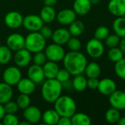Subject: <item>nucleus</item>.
<instances>
[{
  "mask_svg": "<svg viewBox=\"0 0 125 125\" xmlns=\"http://www.w3.org/2000/svg\"><path fill=\"white\" fill-rule=\"evenodd\" d=\"M65 69L68 70L71 75L83 74L88 64L85 55L79 51H72L65 53L62 60Z\"/></svg>",
  "mask_w": 125,
  "mask_h": 125,
  "instance_id": "obj_1",
  "label": "nucleus"
},
{
  "mask_svg": "<svg viewBox=\"0 0 125 125\" xmlns=\"http://www.w3.org/2000/svg\"><path fill=\"white\" fill-rule=\"evenodd\" d=\"M62 84L56 78L47 79L42 83L41 94L43 100L48 103H53L62 92Z\"/></svg>",
  "mask_w": 125,
  "mask_h": 125,
  "instance_id": "obj_2",
  "label": "nucleus"
},
{
  "mask_svg": "<svg viewBox=\"0 0 125 125\" xmlns=\"http://www.w3.org/2000/svg\"><path fill=\"white\" fill-rule=\"evenodd\" d=\"M53 103L54 109L60 116L71 117L76 112V103L70 96L61 95Z\"/></svg>",
  "mask_w": 125,
  "mask_h": 125,
  "instance_id": "obj_3",
  "label": "nucleus"
},
{
  "mask_svg": "<svg viewBox=\"0 0 125 125\" xmlns=\"http://www.w3.org/2000/svg\"><path fill=\"white\" fill-rule=\"evenodd\" d=\"M46 47V39L39 31H31L25 37V48L31 53L42 51Z\"/></svg>",
  "mask_w": 125,
  "mask_h": 125,
  "instance_id": "obj_4",
  "label": "nucleus"
},
{
  "mask_svg": "<svg viewBox=\"0 0 125 125\" xmlns=\"http://www.w3.org/2000/svg\"><path fill=\"white\" fill-rule=\"evenodd\" d=\"M44 50L47 59L54 62H59L62 61L66 53L62 45L54 42L47 45Z\"/></svg>",
  "mask_w": 125,
  "mask_h": 125,
  "instance_id": "obj_5",
  "label": "nucleus"
},
{
  "mask_svg": "<svg viewBox=\"0 0 125 125\" xmlns=\"http://www.w3.org/2000/svg\"><path fill=\"white\" fill-rule=\"evenodd\" d=\"M21 78V71L17 66H10L7 67L2 73L3 81L12 86H16Z\"/></svg>",
  "mask_w": 125,
  "mask_h": 125,
  "instance_id": "obj_6",
  "label": "nucleus"
},
{
  "mask_svg": "<svg viewBox=\"0 0 125 125\" xmlns=\"http://www.w3.org/2000/svg\"><path fill=\"white\" fill-rule=\"evenodd\" d=\"M86 53L92 59L100 58L105 51V47L101 40L96 38L89 40L86 45Z\"/></svg>",
  "mask_w": 125,
  "mask_h": 125,
  "instance_id": "obj_7",
  "label": "nucleus"
},
{
  "mask_svg": "<svg viewBox=\"0 0 125 125\" xmlns=\"http://www.w3.org/2000/svg\"><path fill=\"white\" fill-rule=\"evenodd\" d=\"M44 22L40 17V15L31 14L25 16L23 20V25L29 31H39L42 27Z\"/></svg>",
  "mask_w": 125,
  "mask_h": 125,
  "instance_id": "obj_8",
  "label": "nucleus"
},
{
  "mask_svg": "<svg viewBox=\"0 0 125 125\" xmlns=\"http://www.w3.org/2000/svg\"><path fill=\"white\" fill-rule=\"evenodd\" d=\"M23 15L17 11L8 12L4 18V21L6 26L12 29H17L21 27L23 25Z\"/></svg>",
  "mask_w": 125,
  "mask_h": 125,
  "instance_id": "obj_9",
  "label": "nucleus"
},
{
  "mask_svg": "<svg viewBox=\"0 0 125 125\" xmlns=\"http://www.w3.org/2000/svg\"><path fill=\"white\" fill-rule=\"evenodd\" d=\"M13 60L17 67L19 68L26 67L29 65L32 60L31 53L27 49L22 48L19 51H15L13 56Z\"/></svg>",
  "mask_w": 125,
  "mask_h": 125,
  "instance_id": "obj_10",
  "label": "nucleus"
},
{
  "mask_svg": "<svg viewBox=\"0 0 125 125\" xmlns=\"http://www.w3.org/2000/svg\"><path fill=\"white\" fill-rule=\"evenodd\" d=\"M6 45L12 51H17L25 48V37L19 33L10 34L6 40Z\"/></svg>",
  "mask_w": 125,
  "mask_h": 125,
  "instance_id": "obj_11",
  "label": "nucleus"
},
{
  "mask_svg": "<svg viewBox=\"0 0 125 125\" xmlns=\"http://www.w3.org/2000/svg\"><path fill=\"white\" fill-rule=\"evenodd\" d=\"M42 112L40 109L34 105H29L23 110L24 119L29 124H38L42 120Z\"/></svg>",
  "mask_w": 125,
  "mask_h": 125,
  "instance_id": "obj_12",
  "label": "nucleus"
},
{
  "mask_svg": "<svg viewBox=\"0 0 125 125\" xmlns=\"http://www.w3.org/2000/svg\"><path fill=\"white\" fill-rule=\"evenodd\" d=\"M27 77L35 84H42L45 78L42 66L33 64L29 67L27 70Z\"/></svg>",
  "mask_w": 125,
  "mask_h": 125,
  "instance_id": "obj_13",
  "label": "nucleus"
},
{
  "mask_svg": "<svg viewBox=\"0 0 125 125\" xmlns=\"http://www.w3.org/2000/svg\"><path fill=\"white\" fill-rule=\"evenodd\" d=\"M109 103L112 108L121 111L125 110V92L116 90L109 95Z\"/></svg>",
  "mask_w": 125,
  "mask_h": 125,
  "instance_id": "obj_14",
  "label": "nucleus"
},
{
  "mask_svg": "<svg viewBox=\"0 0 125 125\" xmlns=\"http://www.w3.org/2000/svg\"><path fill=\"white\" fill-rule=\"evenodd\" d=\"M77 14L72 9H63L56 13L57 21L64 26H69L76 20Z\"/></svg>",
  "mask_w": 125,
  "mask_h": 125,
  "instance_id": "obj_15",
  "label": "nucleus"
},
{
  "mask_svg": "<svg viewBox=\"0 0 125 125\" xmlns=\"http://www.w3.org/2000/svg\"><path fill=\"white\" fill-rule=\"evenodd\" d=\"M116 83L113 79L105 78L100 81L97 89L102 94L109 96L116 90Z\"/></svg>",
  "mask_w": 125,
  "mask_h": 125,
  "instance_id": "obj_16",
  "label": "nucleus"
},
{
  "mask_svg": "<svg viewBox=\"0 0 125 125\" xmlns=\"http://www.w3.org/2000/svg\"><path fill=\"white\" fill-rule=\"evenodd\" d=\"M108 9L116 17H125V0H110Z\"/></svg>",
  "mask_w": 125,
  "mask_h": 125,
  "instance_id": "obj_17",
  "label": "nucleus"
},
{
  "mask_svg": "<svg viewBox=\"0 0 125 125\" xmlns=\"http://www.w3.org/2000/svg\"><path fill=\"white\" fill-rule=\"evenodd\" d=\"M72 36L67 29L59 28L53 31L51 40L54 43L63 45L64 44H67V41Z\"/></svg>",
  "mask_w": 125,
  "mask_h": 125,
  "instance_id": "obj_18",
  "label": "nucleus"
},
{
  "mask_svg": "<svg viewBox=\"0 0 125 125\" xmlns=\"http://www.w3.org/2000/svg\"><path fill=\"white\" fill-rule=\"evenodd\" d=\"M16 86L20 94L30 95L33 94L36 89V84L28 77L22 78Z\"/></svg>",
  "mask_w": 125,
  "mask_h": 125,
  "instance_id": "obj_19",
  "label": "nucleus"
},
{
  "mask_svg": "<svg viewBox=\"0 0 125 125\" xmlns=\"http://www.w3.org/2000/svg\"><path fill=\"white\" fill-rule=\"evenodd\" d=\"M90 0H75L73 4V10L78 15H86L92 9Z\"/></svg>",
  "mask_w": 125,
  "mask_h": 125,
  "instance_id": "obj_20",
  "label": "nucleus"
},
{
  "mask_svg": "<svg viewBox=\"0 0 125 125\" xmlns=\"http://www.w3.org/2000/svg\"><path fill=\"white\" fill-rule=\"evenodd\" d=\"M13 96V89L12 86L5 82L0 83V103L5 104L11 100Z\"/></svg>",
  "mask_w": 125,
  "mask_h": 125,
  "instance_id": "obj_21",
  "label": "nucleus"
},
{
  "mask_svg": "<svg viewBox=\"0 0 125 125\" xmlns=\"http://www.w3.org/2000/svg\"><path fill=\"white\" fill-rule=\"evenodd\" d=\"M43 72L47 79L56 78L58 71L59 70V67L57 64V62L48 61L42 65Z\"/></svg>",
  "mask_w": 125,
  "mask_h": 125,
  "instance_id": "obj_22",
  "label": "nucleus"
},
{
  "mask_svg": "<svg viewBox=\"0 0 125 125\" xmlns=\"http://www.w3.org/2000/svg\"><path fill=\"white\" fill-rule=\"evenodd\" d=\"M59 118L60 116L55 109H48L42 114V121L45 125H57Z\"/></svg>",
  "mask_w": 125,
  "mask_h": 125,
  "instance_id": "obj_23",
  "label": "nucleus"
},
{
  "mask_svg": "<svg viewBox=\"0 0 125 125\" xmlns=\"http://www.w3.org/2000/svg\"><path fill=\"white\" fill-rule=\"evenodd\" d=\"M40 17L45 23H52L56 18V12L53 7L44 6L40 12Z\"/></svg>",
  "mask_w": 125,
  "mask_h": 125,
  "instance_id": "obj_24",
  "label": "nucleus"
},
{
  "mask_svg": "<svg viewBox=\"0 0 125 125\" xmlns=\"http://www.w3.org/2000/svg\"><path fill=\"white\" fill-rule=\"evenodd\" d=\"M73 89L76 92H83L87 88V78L83 74L77 75L74 76V78L72 81Z\"/></svg>",
  "mask_w": 125,
  "mask_h": 125,
  "instance_id": "obj_25",
  "label": "nucleus"
},
{
  "mask_svg": "<svg viewBox=\"0 0 125 125\" xmlns=\"http://www.w3.org/2000/svg\"><path fill=\"white\" fill-rule=\"evenodd\" d=\"M72 125H89L92 123L91 118L84 113H75L71 117Z\"/></svg>",
  "mask_w": 125,
  "mask_h": 125,
  "instance_id": "obj_26",
  "label": "nucleus"
},
{
  "mask_svg": "<svg viewBox=\"0 0 125 125\" xmlns=\"http://www.w3.org/2000/svg\"><path fill=\"white\" fill-rule=\"evenodd\" d=\"M113 29L120 38L125 37V17H116L113 22Z\"/></svg>",
  "mask_w": 125,
  "mask_h": 125,
  "instance_id": "obj_27",
  "label": "nucleus"
},
{
  "mask_svg": "<svg viewBox=\"0 0 125 125\" xmlns=\"http://www.w3.org/2000/svg\"><path fill=\"white\" fill-rule=\"evenodd\" d=\"M84 73L88 78H97L100 75L101 68L100 66L97 62H91L87 64Z\"/></svg>",
  "mask_w": 125,
  "mask_h": 125,
  "instance_id": "obj_28",
  "label": "nucleus"
},
{
  "mask_svg": "<svg viewBox=\"0 0 125 125\" xmlns=\"http://www.w3.org/2000/svg\"><path fill=\"white\" fill-rule=\"evenodd\" d=\"M68 30H69L71 36L78 37L83 33L84 30H85V25L82 21L75 20L72 23H70L69 25Z\"/></svg>",
  "mask_w": 125,
  "mask_h": 125,
  "instance_id": "obj_29",
  "label": "nucleus"
},
{
  "mask_svg": "<svg viewBox=\"0 0 125 125\" xmlns=\"http://www.w3.org/2000/svg\"><path fill=\"white\" fill-rule=\"evenodd\" d=\"M120 111L114 108H111L108 109L105 114V121L110 124H116L119 122L121 118Z\"/></svg>",
  "mask_w": 125,
  "mask_h": 125,
  "instance_id": "obj_30",
  "label": "nucleus"
},
{
  "mask_svg": "<svg viewBox=\"0 0 125 125\" xmlns=\"http://www.w3.org/2000/svg\"><path fill=\"white\" fill-rule=\"evenodd\" d=\"M12 51L7 45H0V64H8L12 59Z\"/></svg>",
  "mask_w": 125,
  "mask_h": 125,
  "instance_id": "obj_31",
  "label": "nucleus"
},
{
  "mask_svg": "<svg viewBox=\"0 0 125 125\" xmlns=\"http://www.w3.org/2000/svg\"><path fill=\"white\" fill-rule=\"evenodd\" d=\"M124 53L122 51V50L119 48V47H114L111 48L110 50L108 52V57L109 60L114 63L117 62L122 58H124Z\"/></svg>",
  "mask_w": 125,
  "mask_h": 125,
  "instance_id": "obj_32",
  "label": "nucleus"
},
{
  "mask_svg": "<svg viewBox=\"0 0 125 125\" xmlns=\"http://www.w3.org/2000/svg\"><path fill=\"white\" fill-rule=\"evenodd\" d=\"M16 103L18 104V106L19 109L24 110L27 107H29L31 104V98L29 95L28 94H20L17 99H16Z\"/></svg>",
  "mask_w": 125,
  "mask_h": 125,
  "instance_id": "obj_33",
  "label": "nucleus"
},
{
  "mask_svg": "<svg viewBox=\"0 0 125 125\" xmlns=\"http://www.w3.org/2000/svg\"><path fill=\"white\" fill-rule=\"evenodd\" d=\"M114 71L119 78L125 80V58H122L115 63Z\"/></svg>",
  "mask_w": 125,
  "mask_h": 125,
  "instance_id": "obj_34",
  "label": "nucleus"
},
{
  "mask_svg": "<svg viewBox=\"0 0 125 125\" xmlns=\"http://www.w3.org/2000/svg\"><path fill=\"white\" fill-rule=\"evenodd\" d=\"M109 34H110V31L108 28L105 26H100L95 29L94 33V37L102 41L105 40Z\"/></svg>",
  "mask_w": 125,
  "mask_h": 125,
  "instance_id": "obj_35",
  "label": "nucleus"
},
{
  "mask_svg": "<svg viewBox=\"0 0 125 125\" xmlns=\"http://www.w3.org/2000/svg\"><path fill=\"white\" fill-rule=\"evenodd\" d=\"M67 45L68 48L72 51H79L82 47L81 42L76 37H70L67 42Z\"/></svg>",
  "mask_w": 125,
  "mask_h": 125,
  "instance_id": "obj_36",
  "label": "nucleus"
},
{
  "mask_svg": "<svg viewBox=\"0 0 125 125\" xmlns=\"http://www.w3.org/2000/svg\"><path fill=\"white\" fill-rule=\"evenodd\" d=\"M1 122L3 125H18L19 119L15 114H5Z\"/></svg>",
  "mask_w": 125,
  "mask_h": 125,
  "instance_id": "obj_37",
  "label": "nucleus"
},
{
  "mask_svg": "<svg viewBox=\"0 0 125 125\" xmlns=\"http://www.w3.org/2000/svg\"><path fill=\"white\" fill-rule=\"evenodd\" d=\"M120 40H121V38L116 34H109L105 40V45L108 47H109L110 48H114V47H117V46H119Z\"/></svg>",
  "mask_w": 125,
  "mask_h": 125,
  "instance_id": "obj_38",
  "label": "nucleus"
},
{
  "mask_svg": "<svg viewBox=\"0 0 125 125\" xmlns=\"http://www.w3.org/2000/svg\"><path fill=\"white\" fill-rule=\"evenodd\" d=\"M32 62L34 64L42 66L47 62V57L44 52L40 51L34 53V56L32 57Z\"/></svg>",
  "mask_w": 125,
  "mask_h": 125,
  "instance_id": "obj_39",
  "label": "nucleus"
},
{
  "mask_svg": "<svg viewBox=\"0 0 125 125\" xmlns=\"http://www.w3.org/2000/svg\"><path fill=\"white\" fill-rule=\"evenodd\" d=\"M70 73L68 72V70L65 68L59 69V70L57 73V75L56 76V79L59 81L60 83H63L70 79Z\"/></svg>",
  "mask_w": 125,
  "mask_h": 125,
  "instance_id": "obj_40",
  "label": "nucleus"
},
{
  "mask_svg": "<svg viewBox=\"0 0 125 125\" xmlns=\"http://www.w3.org/2000/svg\"><path fill=\"white\" fill-rule=\"evenodd\" d=\"M4 111L6 114H15L19 109L16 101L14 102L12 100L8 101L5 104H4Z\"/></svg>",
  "mask_w": 125,
  "mask_h": 125,
  "instance_id": "obj_41",
  "label": "nucleus"
},
{
  "mask_svg": "<svg viewBox=\"0 0 125 125\" xmlns=\"http://www.w3.org/2000/svg\"><path fill=\"white\" fill-rule=\"evenodd\" d=\"M53 31L51 29V27H49L48 26H44V25L39 31V32L42 34V36L46 40L51 38V37L53 35Z\"/></svg>",
  "mask_w": 125,
  "mask_h": 125,
  "instance_id": "obj_42",
  "label": "nucleus"
},
{
  "mask_svg": "<svg viewBox=\"0 0 125 125\" xmlns=\"http://www.w3.org/2000/svg\"><path fill=\"white\" fill-rule=\"evenodd\" d=\"M100 81L96 78H90L87 79V87L91 89H97Z\"/></svg>",
  "mask_w": 125,
  "mask_h": 125,
  "instance_id": "obj_43",
  "label": "nucleus"
},
{
  "mask_svg": "<svg viewBox=\"0 0 125 125\" xmlns=\"http://www.w3.org/2000/svg\"><path fill=\"white\" fill-rule=\"evenodd\" d=\"M59 125H72L71 122V119L70 117H67V116H60L59 120L58 122Z\"/></svg>",
  "mask_w": 125,
  "mask_h": 125,
  "instance_id": "obj_44",
  "label": "nucleus"
},
{
  "mask_svg": "<svg viewBox=\"0 0 125 125\" xmlns=\"http://www.w3.org/2000/svg\"><path fill=\"white\" fill-rule=\"evenodd\" d=\"M58 2V0H44V4L45 6L54 7Z\"/></svg>",
  "mask_w": 125,
  "mask_h": 125,
  "instance_id": "obj_45",
  "label": "nucleus"
},
{
  "mask_svg": "<svg viewBox=\"0 0 125 125\" xmlns=\"http://www.w3.org/2000/svg\"><path fill=\"white\" fill-rule=\"evenodd\" d=\"M119 47L123 52L124 55H125V37L121 38L119 44Z\"/></svg>",
  "mask_w": 125,
  "mask_h": 125,
  "instance_id": "obj_46",
  "label": "nucleus"
},
{
  "mask_svg": "<svg viewBox=\"0 0 125 125\" xmlns=\"http://www.w3.org/2000/svg\"><path fill=\"white\" fill-rule=\"evenodd\" d=\"M62 87L66 89H70L71 88H73L72 82L70 80L66 81V82H64V83H62Z\"/></svg>",
  "mask_w": 125,
  "mask_h": 125,
  "instance_id": "obj_47",
  "label": "nucleus"
},
{
  "mask_svg": "<svg viewBox=\"0 0 125 125\" xmlns=\"http://www.w3.org/2000/svg\"><path fill=\"white\" fill-rule=\"evenodd\" d=\"M5 111H4V105L0 103V121L2 120L4 116L5 115Z\"/></svg>",
  "mask_w": 125,
  "mask_h": 125,
  "instance_id": "obj_48",
  "label": "nucleus"
},
{
  "mask_svg": "<svg viewBox=\"0 0 125 125\" xmlns=\"http://www.w3.org/2000/svg\"><path fill=\"white\" fill-rule=\"evenodd\" d=\"M117 124L119 125H125V116L121 117L119 122H117Z\"/></svg>",
  "mask_w": 125,
  "mask_h": 125,
  "instance_id": "obj_49",
  "label": "nucleus"
},
{
  "mask_svg": "<svg viewBox=\"0 0 125 125\" xmlns=\"http://www.w3.org/2000/svg\"><path fill=\"white\" fill-rule=\"evenodd\" d=\"M91 3L92 5H96V4H100V2L101 1V0H90Z\"/></svg>",
  "mask_w": 125,
  "mask_h": 125,
  "instance_id": "obj_50",
  "label": "nucleus"
},
{
  "mask_svg": "<svg viewBox=\"0 0 125 125\" xmlns=\"http://www.w3.org/2000/svg\"><path fill=\"white\" fill-rule=\"evenodd\" d=\"M18 125H30V124H29V123L27 121H26V120H25L24 122H19V124H18Z\"/></svg>",
  "mask_w": 125,
  "mask_h": 125,
  "instance_id": "obj_51",
  "label": "nucleus"
},
{
  "mask_svg": "<svg viewBox=\"0 0 125 125\" xmlns=\"http://www.w3.org/2000/svg\"><path fill=\"white\" fill-rule=\"evenodd\" d=\"M1 64H0V74H1Z\"/></svg>",
  "mask_w": 125,
  "mask_h": 125,
  "instance_id": "obj_52",
  "label": "nucleus"
}]
</instances>
